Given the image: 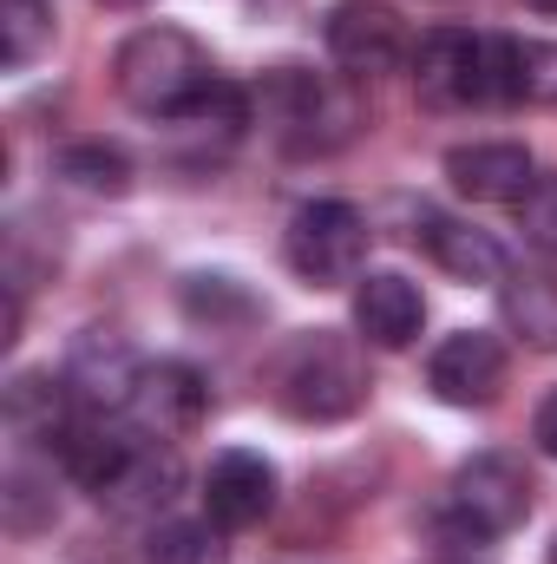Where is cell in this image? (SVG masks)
Returning a JSON list of instances; mask_svg holds the SVG:
<instances>
[{
    "label": "cell",
    "instance_id": "obj_1",
    "mask_svg": "<svg viewBox=\"0 0 557 564\" xmlns=\"http://www.w3.org/2000/svg\"><path fill=\"white\" fill-rule=\"evenodd\" d=\"M112 86L144 119H177L210 86V53L184 26H139L112 53Z\"/></svg>",
    "mask_w": 557,
    "mask_h": 564
},
{
    "label": "cell",
    "instance_id": "obj_2",
    "mask_svg": "<svg viewBox=\"0 0 557 564\" xmlns=\"http://www.w3.org/2000/svg\"><path fill=\"white\" fill-rule=\"evenodd\" d=\"M276 388H282V408L295 421H348L368 408V355L335 335V328H315V335H295L288 355L276 368Z\"/></svg>",
    "mask_w": 557,
    "mask_h": 564
},
{
    "label": "cell",
    "instance_id": "obj_3",
    "mask_svg": "<svg viewBox=\"0 0 557 564\" xmlns=\"http://www.w3.org/2000/svg\"><path fill=\"white\" fill-rule=\"evenodd\" d=\"M532 512V473L518 453H472L459 473H452V492H446V512L433 519L446 539L459 545H485V539H505L512 525H525Z\"/></svg>",
    "mask_w": 557,
    "mask_h": 564
},
{
    "label": "cell",
    "instance_id": "obj_4",
    "mask_svg": "<svg viewBox=\"0 0 557 564\" xmlns=\"http://www.w3.org/2000/svg\"><path fill=\"white\" fill-rule=\"evenodd\" d=\"M414 93L433 112H459V106H499V40L459 33V26H433L414 46Z\"/></svg>",
    "mask_w": 557,
    "mask_h": 564
},
{
    "label": "cell",
    "instance_id": "obj_5",
    "mask_svg": "<svg viewBox=\"0 0 557 564\" xmlns=\"http://www.w3.org/2000/svg\"><path fill=\"white\" fill-rule=\"evenodd\" d=\"M288 270L308 282V289H341V282H361L368 270V217L354 204H302L288 217V243H282Z\"/></svg>",
    "mask_w": 557,
    "mask_h": 564
},
{
    "label": "cell",
    "instance_id": "obj_6",
    "mask_svg": "<svg viewBox=\"0 0 557 564\" xmlns=\"http://www.w3.org/2000/svg\"><path fill=\"white\" fill-rule=\"evenodd\" d=\"M263 119H276V132L295 151H315V144L328 151V144H341L354 132L361 106H354V93H341V86H328L302 66H282L270 79V93H263Z\"/></svg>",
    "mask_w": 557,
    "mask_h": 564
},
{
    "label": "cell",
    "instance_id": "obj_7",
    "mask_svg": "<svg viewBox=\"0 0 557 564\" xmlns=\"http://www.w3.org/2000/svg\"><path fill=\"white\" fill-rule=\"evenodd\" d=\"M59 375H66V394H73L79 414L112 421V414H125V408L139 401L144 361L119 328H86V335L66 348V368H59Z\"/></svg>",
    "mask_w": 557,
    "mask_h": 564
},
{
    "label": "cell",
    "instance_id": "obj_8",
    "mask_svg": "<svg viewBox=\"0 0 557 564\" xmlns=\"http://www.w3.org/2000/svg\"><path fill=\"white\" fill-rule=\"evenodd\" d=\"M328 53L348 79H374V73H394L401 53H407V33H401V13L387 0H335L328 7Z\"/></svg>",
    "mask_w": 557,
    "mask_h": 564
},
{
    "label": "cell",
    "instance_id": "obj_9",
    "mask_svg": "<svg viewBox=\"0 0 557 564\" xmlns=\"http://www.w3.org/2000/svg\"><path fill=\"white\" fill-rule=\"evenodd\" d=\"M276 512V466L250 446H223L204 473V519H217L223 532H250Z\"/></svg>",
    "mask_w": 557,
    "mask_h": 564
},
{
    "label": "cell",
    "instance_id": "obj_10",
    "mask_svg": "<svg viewBox=\"0 0 557 564\" xmlns=\"http://www.w3.org/2000/svg\"><path fill=\"white\" fill-rule=\"evenodd\" d=\"M426 388L446 401V408H492L505 394V348L479 328H459L433 348L426 361Z\"/></svg>",
    "mask_w": 557,
    "mask_h": 564
},
{
    "label": "cell",
    "instance_id": "obj_11",
    "mask_svg": "<svg viewBox=\"0 0 557 564\" xmlns=\"http://www.w3.org/2000/svg\"><path fill=\"white\" fill-rule=\"evenodd\" d=\"M177 486H184L177 453H171V446H157L151 433H132V440H125V453H119V466L106 473V486H99L92 499H99V506H112V512H125V519H139V512L171 506V499H177Z\"/></svg>",
    "mask_w": 557,
    "mask_h": 564
},
{
    "label": "cell",
    "instance_id": "obj_12",
    "mask_svg": "<svg viewBox=\"0 0 557 564\" xmlns=\"http://www.w3.org/2000/svg\"><path fill=\"white\" fill-rule=\"evenodd\" d=\"M446 177H452V191L472 197V204H518V197L532 191L538 164H532L525 144L485 139V144H452V151H446Z\"/></svg>",
    "mask_w": 557,
    "mask_h": 564
},
{
    "label": "cell",
    "instance_id": "obj_13",
    "mask_svg": "<svg viewBox=\"0 0 557 564\" xmlns=\"http://www.w3.org/2000/svg\"><path fill=\"white\" fill-rule=\"evenodd\" d=\"M132 414H139L144 433H157V440L197 433L204 414H210V381H204L190 361H144V381H139Z\"/></svg>",
    "mask_w": 557,
    "mask_h": 564
},
{
    "label": "cell",
    "instance_id": "obj_14",
    "mask_svg": "<svg viewBox=\"0 0 557 564\" xmlns=\"http://www.w3.org/2000/svg\"><path fill=\"white\" fill-rule=\"evenodd\" d=\"M354 328L368 348H414L419 328H426V295L394 270L361 276L354 282Z\"/></svg>",
    "mask_w": 557,
    "mask_h": 564
},
{
    "label": "cell",
    "instance_id": "obj_15",
    "mask_svg": "<svg viewBox=\"0 0 557 564\" xmlns=\"http://www.w3.org/2000/svg\"><path fill=\"white\" fill-rule=\"evenodd\" d=\"M73 394H66V375H53V368H26V375H13V388H7V426L20 433V440H59L66 426H73Z\"/></svg>",
    "mask_w": 557,
    "mask_h": 564
},
{
    "label": "cell",
    "instance_id": "obj_16",
    "mask_svg": "<svg viewBox=\"0 0 557 564\" xmlns=\"http://www.w3.org/2000/svg\"><path fill=\"white\" fill-rule=\"evenodd\" d=\"M499 315H505V328L525 348L551 355L557 348V270H512L499 282Z\"/></svg>",
    "mask_w": 557,
    "mask_h": 564
},
{
    "label": "cell",
    "instance_id": "obj_17",
    "mask_svg": "<svg viewBox=\"0 0 557 564\" xmlns=\"http://www.w3.org/2000/svg\"><path fill=\"white\" fill-rule=\"evenodd\" d=\"M426 250H433V263L446 270V276L459 282H505V250L485 237V230H472V224H452V217H426Z\"/></svg>",
    "mask_w": 557,
    "mask_h": 564
},
{
    "label": "cell",
    "instance_id": "obj_18",
    "mask_svg": "<svg viewBox=\"0 0 557 564\" xmlns=\"http://www.w3.org/2000/svg\"><path fill=\"white\" fill-rule=\"evenodd\" d=\"M59 177L86 197H125L132 191V158L106 139H86V144H66L59 151Z\"/></svg>",
    "mask_w": 557,
    "mask_h": 564
},
{
    "label": "cell",
    "instance_id": "obj_19",
    "mask_svg": "<svg viewBox=\"0 0 557 564\" xmlns=\"http://www.w3.org/2000/svg\"><path fill=\"white\" fill-rule=\"evenodd\" d=\"M151 564H230V545H223V525L217 519H164L144 545Z\"/></svg>",
    "mask_w": 557,
    "mask_h": 564
},
{
    "label": "cell",
    "instance_id": "obj_20",
    "mask_svg": "<svg viewBox=\"0 0 557 564\" xmlns=\"http://www.w3.org/2000/svg\"><path fill=\"white\" fill-rule=\"evenodd\" d=\"M53 46V0H0V59L7 73L33 66Z\"/></svg>",
    "mask_w": 557,
    "mask_h": 564
},
{
    "label": "cell",
    "instance_id": "obj_21",
    "mask_svg": "<svg viewBox=\"0 0 557 564\" xmlns=\"http://www.w3.org/2000/svg\"><path fill=\"white\" fill-rule=\"evenodd\" d=\"M557 106V46L551 40H512V106Z\"/></svg>",
    "mask_w": 557,
    "mask_h": 564
},
{
    "label": "cell",
    "instance_id": "obj_22",
    "mask_svg": "<svg viewBox=\"0 0 557 564\" xmlns=\"http://www.w3.org/2000/svg\"><path fill=\"white\" fill-rule=\"evenodd\" d=\"M512 210H518L525 243H532L538 257H557V171H538V177H532V191H525Z\"/></svg>",
    "mask_w": 557,
    "mask_h": 564
},
{
    "label": "cell",
    "instance_id": "obj_23",
    "mask_svg": "<svg viewBox=\"0 0 557 564\" xmlns=\"http://www.w3.org/2000/svg\"><path fill=\"white\" fill-rule=\"evenodd\" d=\"M184 308H190L197 322H223V315H250L256 302H250L230 276H190L184 282Z\"/></svg>",
    "mask_w": 557,
    "mask_h": 564
},
{
    "label": "cell",
    "instance_id": "obj_24",
    "mask_svg": "<svg viewBox=\"0 0 557 564\" xmlns=\"http://www.w3.org/2000/svg\"><path fill=\"white\" fill-rule=\"evenodd\" d=\"M532 440H538V446L557 459V394H545V401H538V414H532Z\"/></svg>",
    "mask_w": 557,
    "mask_h": 564
},
{
    "label": "cell",
    "instance_id": "obj_25",
    "mask_svg": "<svg viewBox=\"0 0 557 564\" xmlns=\"http://www.w3.org/2000/svg\"><path fill=\"white\" fill-rule=\"evenodd\" d=\"M525 7H538V13H557V0H525Z\"/></svg>",
    "mask_w": 557,
    "mask_h": 564
},
{
    "label": "cell",
    "instance_id": "obj_26",
    "mask_svg": "<svg viewBox=\"0 0 557 564\" xmlns=\"http://www.w3.org/2000/svg\"><path fill=\"white\" fill-rule=\"evenodd\" d=\"M106 7H144V0H106Z\"/></svg>",
    "mask_w": 557,
    "mask_h": 564
},
{
    "label": "cell",
    "instance_id": "obj_27",
    "mask_svg": "<svg viewBox=\"0 0 557 564\" xmlns=\"http://www.w3.org/2000/svg\"><path fill=\"white\" fill-rule=\"evenodd\" d=\"M545 564H557V539H551V558H545Z\"/></svg>",
    "mask_w": 557,
    "mask_h": 564
}]
</instances>
